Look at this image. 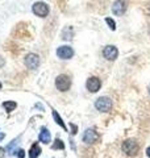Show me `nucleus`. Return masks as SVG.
<instances>
[{
	"instance_id": "nucleus-1",
	"label": "nucleus",
	"mask_w": 150,
	"mask_h": 158,
	"mask_svg": "<svg viewBox=\"0 0 150 158\" xmlns=\"http://www.w3.org/2000/svg\"><path fill=\"white\" fill-rule=\"evenodd\" d=\"M140 150V146L136 142V140H132V138H129V140H125L123 142V152L125 154L128 156H136Z\"/></svg>"
},
{
	"instance_id": "nucleus-2",
	"label": "nucleus",
	"mask_w": 150,
	"mask_h": 158,
	"mask_svg": "<svg viewBox=\"0 0 150 158\" xmlns=\"http://www.w3.org/2000/svg\"><path fill=\"white\" fill-rule=\"evenodd\" d=\"M56 87L57 90H59L61 92H66L70 90V87H71V79H70L67 75H58L56 78Z\"/></svg>"
},
{
	"instance_id": "nucleus-3",
	"label": "nucleus",
	"mask_w": 150,
	"mask_h": 158,
	"mask_svg": "<svg viewBox=\"0 0 150 158\" xmlns=\"http://www.w3.org/2000/svg\"><path fill=\"white\" fill-rule=\"evenodd\" d=\"M95 107L100 112H109L112 110V99H109L108 96H102L95 102Z\"/></svg>"
},
{
	"instance_id": "nucleus-4",
	"label": "nucleus",
	"mask_w": 150,
	"mask_h": 158,
	"mask_svg": "<svg viewBox=\"0 0 150 158\" xmlns=\"http://www.w3.org/2000/svg\"><path fill=\"white\" fill-rule=\"evenodd\" d=\"M32 11L38 17H46L49 15V6L46 3H44V2H37V3L33 4Z\"/></svg>"
},
{
	"instance_id": "nucleus-5",
	"label": "nucleus",
	"mask_w": 150,
	"mask_h": 158,
	"mask_svg": "<svg viewBox=\"0 0 150 158\" xmlns=\"http://www.w3.org/2000/svg\"><path fill=\"white\" fill-rule=\"evenodd\" d=\"M24 63L25 66L28 69H31V70H36V69L40 66V57L37 54L34 53H29L25 56V59H24Z\"/></svg>"
},
{
	"instance_id": "nucleus-6",
	"label": "nucleus",
	"mask_w": 150,
	"mask_h": 158,
	"mask_svg": "<svg viewBox=\"0 0 150 158\" xmlns=\"http://www.w3.org/2000/svg\"><path fill=\"white\" fill-rule=\"evenodd\" d=\"M86 87L90 92H98L100 90V87H102V82H100V79L98 77H91L87 79V83H86Z\"/></svg>"
},
{
	"instance_id": "nucleus-7",
	"label": "nucleus",
	"mask_w": 150,
	"mask_h": 158,
	"mask_svg": "<svg viewBox=\"0 0 150 158\" xmlns=\"http://www.w3.org/2000/svg\"><path fill=\"white\" fill-rule=\"evenodd\" d=\"M103 56H104L106 59H108V61H115V59L117 58V56H119V50H117L116 46L107 45L106 48H104V50H103Z\"/></svg>"
},
{
	"instance_id": "nucleus-8",
	"label": "nucleus",
	"mask_w": 150,
	"mask_h": 158,
	"mask_svg": "<svg viewBox=\"0 0 150 158\" xmlns=\"http://www.w3.org/2000/svg\"><path fill=\"white\" fill-rule=\"evenodd\" d=\"M99 140V135L95 129H86V132L83 133V142L91 145L94 142H96Z\"/></svg>"
},
{
	"instance_id": "nucleus-9",
	"label": "nucleus",
	"mask_w": 150,
	"mask_h": 158,
	"mask_svg": "<svg viewBox=\"0 0 150 158\" xmlns=\"http://www.w3.org/2000/svg\"><path fill=\"white\" fill-rule=\"evenodd\" d=\"M57 56H58V58H61V59H70L74 56V50H73L71 46H67V45L59 46L57 49Z\"/></svg>"
},
{
	"instance_id": "nucleus-10",
	"label": "nucleus",
	"mask_w": 150,
	"mask_h": 158,
	"mask_svg": "<svg viewBox=\"0 0 150 158\" xmlns=\"http://www.w3.org/2000/svg\"><path fill=\"white\" fill-rule=\"evenodd\" d=\"M125 11H127V6H125V3L123 0H116V2L113 3L112 12L116 15V16H121L123 13H125Z\"/></svg>"
},
{
	"instance_id": "nucleus-11",
	"label": "nucleus",
	"mask_w": 150,
	"mask_h": 158,
	"mask_svg": "<svg viewBox=\"0 0 150 158\" xmlns=\"http://www.w3.org/2000/svg\"><path fill=\"white\" fill-rule=\"evenodd\" d=\"M50 138H52V136H50L49 129H46L45 127H42L41 128V132H40V135H38V140L41 141L42 144H49Z\"/></svg>"
},
{
	"instance_id": "nucleus-12",
	"label": "nucleus",
	"mask_w": 150,
	"mask_h": 158,
	"mask_svg": "<svg viewBox=\"0 0 150 158\" xmlns=\"http://www.w3.org/2000/svg\"><path fill=\"white\" fill-rule=\"evenodd\" d=\"M40 154H41V148L38 146V144H33L29 149V158H38Z\"/></svg>"
},
{
	"instance_id": "nucleus-13",
	"label": "nucleus",
	"mask_w": 150,
	"mask_h": 158,
	"mask_svg": "<svg viewBox=\"0 0 150 158\" xmlns=\"http://www.w3.org/2000/svg\"><path fill=\"white\" fill-rule=\"evenodd\" d=\"M3 107L6 108L7 112H12V111L16 110L17 103H16V102H12V100H8V102H4V103H3Z\"/></svg>"
},
{
	"instance_id": "nucleus-14",
	"label": "nucleus",
	"mask_w": 150,
	"mask_h": 158,
	"mask_svg": "<svg viewBox=\"0 0 150 158\" xmlns=\"http://www.w3.org/2000/svg\"><path fill=\"white\" fill-rule=\"evenodd\" d=\"M53 117H54V120H56V123L62 128V129H65L66 131V125H65V123H63V120H62V117L58 115V112L57 111H53Z\"/></svg>"
},
{
	"instance_id": "nucleus-15",
	"label": "nucleus",
	"mask_w": 150,
	"mask_h": 158,
	"mask_svg": "<svg viewBox=\"0 0 150 158\" xmlns=\"http://www.w3.org/2000/svg\"><path fill=\"white\" fill-rule=\"evenodd\" d=\"M52 148L53 149H65V144H63V141L61 140V138H57V140L54 141Z\"/></svg>"
},
{
	"instance_id": "nucleus-16",
	"label": "nucleus",
	"mask_w": 150,
	"mask_h": 158,
	"mask_svg": "<svg viewBox=\"0 0 150 158\" xmlns=\"http://www.w3.org/2000/svg\"><path fill=\"white\" fill-rule=\"evenodd\" d=\"M106 23L108 24L109 28H111L112 31H115V29H116V23H115V20H112L111 17H107V19H106Z\"/></svg>"
},
{
	"instance_id": "nucleus-17",
	"label": "nucleus",
	"mask_w": 150,
	"mask_h": 158,
	"mask_svg": "<svg viewBox=\"0 0 150 158\" xmlns=\"http://www.w3.org/2000/svg\"><path fill=\"white\" fill-rule=\"evenodd\" d=\"M16 156H17L19 158H24V157H25V152H24L23 149H19V150H16Z\"/></svg>"
},
{
	"instance_id": "nucleus-18",
	"label": "nucleus",
	"mask_w": 150,
	"mask_h": 158,
	"mask_svg": "<svg viewBox=\"0 0 150 158\" xmlns=\"http://www.w3.org/2000/svg\"><path fill=\"white\" fill-rule=\"evenodd\" d=\"M71 128H73V135H75V133H77V131H78V128H77V125H74V124H71Z\"/></svg>"
},
{
	"instance_id": "nucleus-19",
	"label": "nucleus",
	"mask_w": 150,
	"mask_h": 158,
	"mask_svg": "<svg viewBox=\"0 0 150 158\" xmlns=\"http://www.w3.org/2000/svg\"><path fill=\"white\" fill-rule=\"evenodd\" d=\"M4 152H6V150H4L3 148H0V158H3V157H4Z\"/></svg>"
},
{
	"instance_id": "nucleus-20",
	"label": "nucleus",
	"mask_w": 150,
	"mask_h": 158,
	"mask_svg": "<svg viewBox=\"0 0 150 158\" xmlns=\"http://www.w3.org/2000/svg\"><path fill=\"white\" fill-rule=\"evenodd\" d=\"M146 156H148V157L150 158V146H149L148 149H146Z\"/></svg>"
},
{
	"instance_id": "nucleus-21",
	"label": "nucleus",
	"mask_w": 150,
	"mask_h": 158,
	"mask_svg": "<svg viewBox=\"0 0 150 158\" xmlns=\"http://www.w3.org/2000/svg\"><path fill=\"white\" fill-rule=\"evenodd\" d=\"M3 65H4V59H3L2 57H0V67H2Z\"/></svg>"
},
{
	"instance_id": "nucleus-22",
	"label": "nucleus",
	"mask_w": 150,
	"mask_h": 158,
	"mask_svg": "<svg viewBox=\"0 0 150 158\" xmlns=\"http://www.w3.org/2000/svg\"><path fill=\"white\" fill-rule=\"evenodd\" d=\"M3 138H4V135L3 133H0V140H3Z\"/></svg>"
},
{
	"instance_id": "nucleus-23",
	"label": "nucleus",
	"mask_w": 150,
	"mask_h": 158,
	"mask_svg": "<svg viewBox=\"0 0 150 158\" xmlns=\"http://www.w3.org/2000/svg\"><path fill=\"white\" fill-rule=\"evenodd\" d=\"M148 90H149V94H150V85H149V87H148Z\"/></svg>"
},
{
	"instance_id": "nucleus-24",
	"label": "nucleus",
	"mask_w": 150,
	"mask_h": 158,
	"mask_svg": "<svg viewBox=\"0 0 150 158\" xmlns=\"http://www.w3.org/2000/svg\"><path fill=\"white\" fill-rule=\"evenodd\" d=\"M0 90H2V83H0Z\"/></svg>"
}]
</instances>
